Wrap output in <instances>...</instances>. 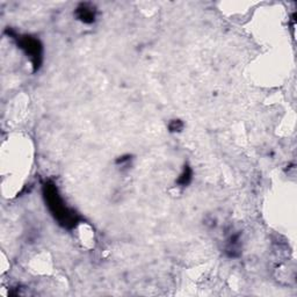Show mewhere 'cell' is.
I'll use <instances>...</instances> for the list:
<instances>
[{"label":"cell","instance_id":"3","mask_svg":"<svg viewBox=\"0 0 297 297\" xmlns=\"http://www.w3.org/2000/svg\"><path fill=\"white\" fill-rule=\"evenodd\" d=\"M77 18L84 24H92L95 20V9L90 4H82L76 11Z\"/></svg>","mask_w":297,"mask_h":297},{"label":"cell","instance_id":"2","mask_svg":"<svg viewBox=\"0 0 297 297\" xmlns=\"http://www.w3.org/2000/svg\"><path fill=\"white\" fill-rule=\"evenodd\" d=\"M19 46L31 58L33 67L38 70L42 61V46L39 40L33 39L31 36H24L19 40Z\"/></svg>","mask_w":297,"mask_h":297},{"label":"cell","instance_id":"4","mask_svg":"<svg viewBox=\"0 0 297 297\" xmlns=\"http://www.w3.org/2000/svg\"><path fill=\"white\" fill-rule=\"evenodd\" d=\"M190 180H192V171H190L188 167H186L185 171H183V173L180 175V178H179L178 182L182 186H186L188 185Z\"/></svg>","mask_w":297,"mask_h":297},{"label":"cell","instance_id":"1","mask_svg":"<svg viewBox=\"0 0 297 297\" xmlns=\"http://www.w3.org/2000/svg\"><path fill=\"white\" fill-rule=\"evenodd\" d=\"M45 194L48 207L53 212L55 218L67 228H73L78 223V217L63 203V200L57 193L56 187L53 183H47L45 186Z\"/></svg>","mask_w":297,"mask_h":297},{"label":"cell","instance_id":"5","mask_svg":"<svg viewBox=\"0 0 297 297\" xmlns=\"http://www.w3.org/2000/svg\"><path fill=\"white\" fill-rule=\"evenodd\" d=\"M183 128V123L179 120H174L170 123V130L171 131H180Z\"/></svg>","mask_w":297,"mask_h":297}]
</instances>
